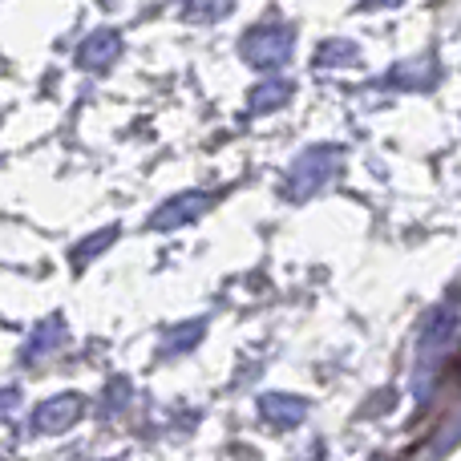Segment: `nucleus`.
I'll return each instance as SVG.
<instances>
[{
	"label": "nucleus",
	"mask_w": 461,
	"mask_h": 461,
	"mask_svg": "<svg viewBox=\"0 0 461 461\" xmlns=\"http://www.w3.org/2000/svg\"><path fill=\"white\" fill-rule=\"evenodd\" d=\"M344 167L340 146H308L303 154H295V162L287 167V199H312L320 186H328Z\"/></svg>",
	"instance_id": "f257e3e1"
},
{
	"label": "nucleus",
	"mask_w": 461,
	"mask_h": 461,
	"mask_svg": "<svg viewBox=\"0 0 461 461\" xmlns=\"http://www.w3.org/2000/svg\"><path fill=\"white\" fill-rule=\"evenodd\" d=\"M292 45H295L292 24L263 21V24H255V29L243 32V41H239V57H243L251 69H279V65L292 57Z\"/></svg>",
	"instance_id": "f03ea898"
},
{
	"label": "nucleus",
	"mask_w": 461,
	"mask_h": 461,
	"mask_svg": "<svg viewBox=\"0 0 461 461\" xmlns=\"http://www.w3.org/2000/svg\"><path fill=\"white\" fill-rule=\"evenodd\" d=\"M86 397L81 393H61V397L45 401V405H37V413H32V433H41V438H57V433L73 429V425L86 417Z\"/></svg>",
	"instance_id": "7ed1b4c3"
},
{
	"label": "nucleus",
	"mask_w": 461,
	"mask_h": 461,
	"mask_svg": "<svg viewBox=\"0 0 461 461\" xmlns=\"http://www.w3.org/2000/svg\"><path fill=\"white\" fill-rule=\"evenodd\" d=\"M211 207H215V194H207V191H183V194L167 199L158 211H154V215H150V227H154V230L186 227V223H194V219L207 215Z\"/></svg>",
	"instance_id": "20e7f679"
},
{
	"label": "nucleus",
	"mask_w": 461,
	"mask_h": 461,
	"mask_svg": "<svg viewBox=\"0 0 461 461\" xmlns=\"http://www.w3.org/2000/svg\"><path fill=\"white\" fill-rule=\"evenodd\" d=\"M122 57V32L118 29H94L77 45V65L89 73H105Z\"/></svg>",
	"instance_id": "39448f33"
},
{
	"label": "nucleus",
	"mask_w": 461,
	"mask_h": 461,
	"mask_svg": "<svg viewBox=\"0 0 461 461\" xmlns=\"http://www.w3.org/2000/svg\"><path fill=\"white\" fill-rule=\"evenodd\" d=\"M259 417L271 425V429H295L308 417V401L292 397V393H263L259 397Z\"/></svg>",
	"instance_id": "423d86ee"
},
{
	"label": "nucleus",
	"mask_w": 461,
	"mask_h": 461,
	"mask_svg": "<svg viewBox=\"0 0 461 461\" xmlns=\"http://www.w3.org/2000/svg\"><path fill=\"white\" fill-rule=\"evenodd\" d=\"M65 344H69V332H65V320H61V316H49L45 324H41L37 332L29 336V344H24L21 360H24V365H41V360H49L53 352H61Z\"/></svg>",
	"instance_id": "0eeeda50"
},
{
	"label": "nucleus",
	"mask_w": 461,
	"mask_h": 461,
	"mask_svg": "<svg viewBox=\"0 0 461 461\" xmlns=\"http://www.w3.org/2000/svg\"><path fill=\"white\" fill-rule=\"evenodd\" d=\"M295 94V86L292 81H284V77H267V81H259V86L247 94V110L251 113H271V110H284L287 105V97Z\"/></svg>",
	"instance_id": "6e6552de"
},
{
	"label": "nucleus",
	"mask_w": 461,
	"mask_h": 461,
	"mask_svg": "<svg viewBox=\"0 0 461 461\" xmlns=\"http://www.w3.org/2000/svg\"><path fill=\"white\" fill-rule=\"evenodd\" d=\"M438 81V65H433V57H417V61L409 65H397V69L384 77V86H397V89H425Z\"/></svg>",
	"instance_id": "1a4fd4ad"
},
{
	"label": "nucleus",
	"mask_w": 461,
	"mask_h": 461,
	"mask_svg": "<svg viewBox=\"0 0 461 461\" xmlns=\"http://www.w3.org/2000/svg\"><path fill=\"white\" fill-rule=\"evenodd\" d=\"M118 235H122V227H118V223L94 230V235H89L86 243H77V247L69 251V263H73V267H86V263H94L97 255L105 251V247H113V239H118Z\"/></svg>",
	"instance_id": "9d476101"
},
{
	"label": "nucleus",
	"mask_w": 461,
	"mask_h": 461,
	"mask_svg": "<svg viewBox=\"0 0 461 461\" xmlns=\"http://www.w3.org/2000/svg\"><path fill=\"white\" fill-rule=\"evenodd\" d=\"M203 336H207V320H186V324H178V328H170V332H167L162 352H167V357H170V352H175V357H178V352H191Z\"/></svg>",
	"instance_id": "9b49d317"
},
{
	"label": "nucleus",
	"mask_w": 461,
	"mask_h": 461,
	"mask_svg": "<svg viewBox=\"0 0 461 461\" xmlns=\"http://www.w3.org/2000/svg\"><path fill=\"white\" fill-rule=\"evenodd\" d=\"M235 8V0H183V16L191 24H215Z\"/></svg>",
	"instance_id": "f8f14e48"
},
{
	"label": "nucleus",
	"mask_w": 461,
	"mask_h": 461,
	"mask_svg": "<svg viewBox=\"0 0 461 461\" xmlns=\"http://www.w3.org/2000/svg\"><path fill=\"white\" fill-rule=\"evenodd\" d=\"M130 401H134V384L126 381V376H113L110 384H105V401H102V417H122L130 409Z\"/></svg>",
	"instance_id": "ddd939ff"
},
{
	"label": "nucleus",
	"mask_w": 461,
	"mask_h": 461,
	"mask_svg": "<svg viewBox=\"0 0 461 461\" xmlns=\"http://www.w3.org/2000/svg\"><path fill=\"white\" fill-rule=\"evenodd\" d=\"M357 61H360V49L352 45V41H324L316 53L320 69H324V65H336V69H340V65H357Z\"/></svg>",
	"instance_id": "4468645a"
},
{
	"label": "nucleus",
	"mask_w": 461,
	"mask_h": 461,
	"mask_svg": "<svg viewBox=\"0 0 461 461\" xmlns=\"http://www.w3.org/2000/svg\"><path fill=\"white\" fill-rule=\"evenodd\" d=\"M16 405H21V393H16V389H0V421H5V417H13Z\"/></svg>",
	"instance_id": "2eb2a0df"
},
{
	"label": "nucleus",
	"mask_w": 461,
	"mask_h": 461,
	"mask_svg": "<svg viewBox=\"0 0 461 461\" xmlns=\"http://www.w3.org/2000/svg\"><path fill=\"white\" fill-rule=\"evenodd\" d=\"M397 5L401 0H365L360 8H365V13H376V8H397Z\"/></svg>",
	"instance_id": "dca6fc26"
},
{
	"label": "nucleus",
	"mask_w": 461,
	"mask_h": 461,
	"mask_svg": "<svg viewBox=\"0 0 461 461\" xmlns=\"http://www.w3.org/2000/svg\"><path fill=\"white\" fill-rule=\"evenodd\" d=\"M102 5H118V0H102Z\"/></svg>",
	"instance_id": "f3484780"
}]
</instances>
